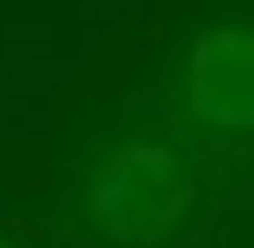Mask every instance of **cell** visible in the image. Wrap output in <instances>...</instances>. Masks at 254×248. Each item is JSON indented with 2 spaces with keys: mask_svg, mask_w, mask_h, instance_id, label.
I'll use <instances>...</instances> for the list:
<instances>
[{
  "mask_svg": "<svg viewBox=\"0 0 254 248\" xmlns=\"http://www.w3.org/2000/svg\"><path fill=\"white\" fill-rule=\"evenodd\" d=\"M180 106L211 136H254V25H205L186 44Z\"/></svg>",
  "mask_w": 254,
  "mask_h": 248,
  "instance_id": "2",
  "label": "cell"
},
{
  "mask_svg": "<svg viewBox=\"0 0 254 248\" xmlns=\"http://www.w3.org/2000/svg\"><path fill=\"white\" fill-rule=\"evenodd\" d=\"M198 186L168 143H124L87 180V223L112 248H161L186 223Z\"/></svg>",
  "mask_w": 254,
  "mask_h": 248,
  "instance_id": "1",
  "label": "cell"
}]
</instances>
